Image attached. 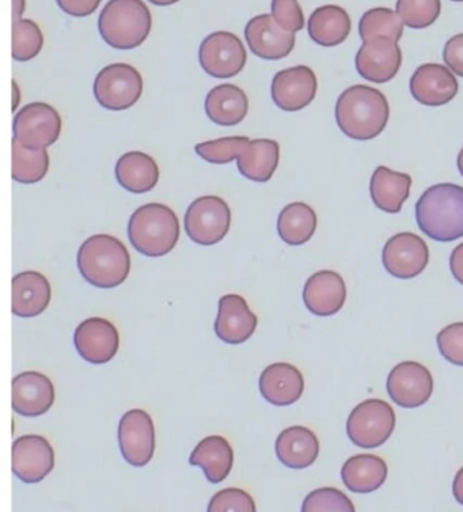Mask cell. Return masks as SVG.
<instances>
[{
  "instance_id": "obj_1",
  "label": "cell",
  "mask_w": 463,
  "mask_h": 512,
  "mask_svg": "<svg viewBox=\"0 0 463 512\" xmlns=\"http://www.w3.org/2000/svg\"><path fill=\"white\" fill-rule=\"evenodd\" d=\"M389 117V101L385 94L375 87H348L337 100V125L344 135L358 142H366L381 135L385 131Z\"/></svg>"
},
{
  "instance_id": "obj_2",
  "label": "cell",
  "mask_w": 463,
  "mask_h": 512,
  "mask_svg": "<svg viewBox=\"0 0 463 512\" xmlns=\"http://www.w3.org/2000/svg\"><path fill=\"white\" fill-rule=\"evenodd\" d=\"M416 222L431 240L453 242L463 237V187L438 184L416 204Z\"/></svg>"
},
{
  "instance_id": "obj_3",
  "label": "cell",
  "mask_w": 463,
  "mask_h": 512,
  "mask_svg": "<svg viewBox=\"0 0 463 512\" xmlns=\"http://www.w3.org/2000/svg\"><path fill=\"white\" fill-rule=\"evenodd\" d=\"M78 268L91 286L115 288L127 280L131 272V256L116 237L97 234L79 248Z\"/></svg>"
},
{
  "instance_id": "obj_4",
  "label": "cell",
  "mask_w": 463,
  "mask_h": 512,
  "mask_svg": "<svg viewBox=\"0 0 463 512\" xmlns=\"http://www.w3.org/2000/svg\"><path fill=\"white\" fill-rule=\"evenodd\" d=\"M128 238L144 256H165L176 248L180 240V222L176 212L159 203L139 207L129 219Z\"/></svg>"
},
{
  "instance_id": "obj_5",
  "label": "cell",
  "mask_w": 463,
  "mask_h": 512,
  "mask_svg": "<svg viewBox=\"0 0 463 512\" xmlns=\"http://www.w3.org/2000/svg\"><path fill=\"white\" fill-rule=\"evenodd\" d=\"M151 26L153 17L143 0H109L98 20V30L105 43L124 51L142 45Z\"/></svg>"
},
{
  "instance_id": "obj_6",
  "label": "cell",
  "mask_w": 463,
  "mask_h": 512,
  "mask_svg": "<svg viewBox=\"0 0 463 512\" xmlns=\"http://www.w3.org/2000/svg\"><path fill=\"white\" fill-rule=\"evenodd\" d=\"M396 428V412L387 402L370 398L354 408L347 422L349 441L362 449L385 445Z\"/></svg>"
},
{
  "instance_id": "obj_7",
  "label": "cell",
  "mask_w": 463,
  "mask_h": 512,
  "mask_svg": "<svg viewBox=\"0 0 463 512\" xmlns=\"http://www.w3.org/2000/svg\"><path fill=\"white\" fill-rule=\"evenodd\" d=\"M143 78L135 67L125 63L106 66L94 81V96L102 108L125 111L140 100Z\"/></svg>"
},
{
  "instance_id": "obj_8",
  "label": "cell",
  "mask_w": 463,
  "mask_h": 512,
  "mask_svg": "<svg viewBox=\"0 0 463 512\" xmlns=\"http://www.w3.org/2000/svg\"><path fill=\"white\" fill-rule=\"evenodd\" d=\"M185 231L196 244H218L229 233L231 210L219 196H203L188 207L184 219Z\"/></svg>"
},
{
  "instance_id": "obj_9",
  "label": "cell",
  "mask_w": 463,
  "mask_h": 512,
  "mask_svg": "<svg viewBox=\"0 0 463 512\" xmlns=\"http://www.w3.org/2000/svg\"><path fill=\"white\" fill-rule=\"evenodd\" d=\"M200 66L212 78H233L244 70L248 53L238 36L215 32L203 40L199 49Z\"/></svg>"
},
{
  "instance_id": "obj_10",
  "label": "cell",
  "mask_w": 463,
  "mask_h": 512,
  "mask_svg": "<svg viewBox=\"0 0 463 512\" xmlns=\"http://www.w3.org/2000/svg\"><path fill=\"white\" fill-rule=\"evenodd\" d=\"M14 138L34 149H47L59 139L62 119L53 106L33 102L17 113L13 125Z\"/></svg>"
},
{
  "instance_id": "obj_11",
  "label": "cell",
  "mask_w": 463,
  "mask_h": 512,
  "mask_svg": "<svg viewBox=\"0 0 463 512\" xmlns=\"http://www.w3.org/2000/svg\"><path fill=\"white\" fill-rule=\"evenodd\" d=\"M383 267L397 279H413L427 268L430 249L415 233L393 235L382 253Z\"/></svg>"
},
{
  "instance_id": "obj_12",
  "label": "cell",
  "mask_w": 463,
  "mask_h": 512,
  "mask_svg": "<svg viewBox=\"0 0 463 512\" xmlns=\"http://www.w3.org/2000/svg\"><path fill=\"white\" fill-rule=\"evenodd\" d=\"M119 445L124 460L135 468H143L153 460L155 428L153 419L142 409H132L121 417Z\"/></svg>"
},
{
  "instance_id": "obj_13",
  "label": "cell",
  "mask_w": 463,
  "mask_h": 512,
  "mask_svg": "<svg viewBox=\"0 0 463 512\" xmlns=\"http://www.w3.org/2000/svg\"><path fill=\"white\" fill-rule=\"evenodd\" d=\"M387 393L402 408H419L434 392V378L427 367L417 362L397 364L386 382Z\"/></svg>"
},
{
  "instance_id": "obj_14",
  "label": "cell",
  "mask_w": 463,
  "mask_h": 512,
  "mask_svg": "<svg viewBox=\"0 0 463 512\" xmlns=\"http://www.w3.org/2000/svg\"><path fill=\"white\" fill-rule=\"evenodd\" d=\"M360 77L374 83H386L397 77L402 66L398 43L387 37L363 41L355 59Z\"/></svg>"
},
{
  "instance_id": "obj_15",
  "label": "cell",
  "mask_w": 463,
  "mask_h": 512,
  "mask_svg": "<svg viewBox=\"0 0 463 512\" xmlns=\"http://www.w3.org/2000/svg\"><path fill=\"white\" fill-rule=\"evenodd\" d=\"M317 89V77L310 67H291L277 72L273 78L272 100L282 111L298 112L313 102Z\"/></svg>"
},
{
  "instance_id": "obj_16",
  "label": "cell",
  "mask_w": 463,
  "mask_h": 512,
  "mask_svg": "<svg viewBox=\"0 0 463 512\" xmlns=\"http://www.w3.org/2000/svg\"><path fill=\"white\" fill-rule=\"evenodd\" d=\"M55 468V451L41 435H24L13 445V473L26 484L43 481Z\"/></svg>"
},
{
  "instance_id": "obj_17",
  "label": "cell",
  "mask_w": 463,
  "mask_h": 512,
  "mask_svg": "<svg viewBox=\"0 0 463 512\" xmlns=\"http://www.w3.org/2000/svg\"><path fill=\"white\" fill-rule=\"evenodd\" d=\"M245 39L250 51L265 60L287 58L294 51L296 41L295 33L284 30L272 14L252 18L246 25Z\"/></svg>"
},
{
  "instance_id": "obj_18",
  "label": "cell",
  "mask_w": 463,
  "mask_h": 512,
  "mask_svg": "<svg viewBox=\"0 0 463 512\" xmlns=\"http://www.w3.org/2000/svg\"><path fill=\"white\" fill-rule=\"evenodd\" d=\"M74 344L86 362L104 364L115 358L119 351L120 335L112 322L94 317L79 324L74 333Z\"/></svg>"
},
{
  "instance_id": "obj_19",
  "label": "cell",
  "mask_w": 463,
  "mask_h": 512,
  "mask_svg": "<svg viewBox=\"0 0 463 512\" xmlns=\"http://www.w3.org/2000/svg\"><path fill=\"white\" fill-rule=\"evenodd\" d=\"M411 93L420 104L442 106L449 104L458 94L457 78L449 67L436 63L420 66L412 75Z\"/></svg>"
},
{
  "instance_id": "obj_20",
  "label": "cell",
  "mask_w": 463,
  "mask_h": 512,
  "mask_svg": "<svg viewBox=\"0 0 463 512\" xmlns=\"http://www.w3.org/2000/svg\"><path fill=\"white\" fill-rule=\"evenodd\" d=\"M345 299L347 286L337 272H316L307 279L303 288V302L314 316H335L343 309Z\"/></svg>"
},
{
  "instance_id": "obj_21",
  "label": "cell",
  "mask_w": 463,
  "mask_h": 512,
  "mask_svg": "<svg viewBox=\"0 0 463 512\" xmlns=\"http://www.w3.org/2000/svg\"><path fill=\"white\" fill-rule=\"evenodd\" d=\"M55 402V386L47 375L26 371L13 379V409L18 415L37 417Z\"/></svg>"
},
{
  "instance_id": "obj_22",
  "label": "cell",
  "mask_w": 463,
  "mask_h": 512,
  "mask_svg": "<svg viewBox=\"0 0 463 512\" xmlns=\"http://www.w3.org/2000/svg\"><path fill=\"white\" fill-rule=\"evenodd\" d=\"M257 316L241 295L229 294L220 298L215 333L227 344H242L256 332Z\"/></svg>"
},
{
  "instance_id": "obj_23",
  "label": "cell",
  "mask_w": 463,
  "mask_h": 512,
  "mask_svg": "<svg viewBox=\"0 0 463 512\" xmlns=\"http://www.w3.org/2000/svg\"><path fill=\"white\" fill-rule=\"evenodd\" d=\"M305 379L290 363H273L260 377L261 396L276 407H288L302 397Z\"/></svg>"
},
{
  "instance_id": "obj_24",
  "label": "cell",
  "mask_w": 463,
  "mask_h": 512,
  "mask_svg": "<svg viewBox=\"0 0 463 512\" xmlns=\"http://www.w3.org/2000/svg\"><path fill=\"white\" fill-rule=\"evenodd\" d=\"M52 298L51 283L36 271L18 273L13 278L14 316L32 318L40 316L47 309Z\"/></svg>"
},
{
  "instance_id": "obj_25",
  "label": "cell",
  "mask_w": 463,
  "mask_h": 512,
  "mask_svg": "<svg viewBox=\"0 0 463 512\" xmlns=\"http://www.w3.org/2000/svg\"><path fill=\"white\" fill-rule=\"evenodd\" d=\"M275 449L277 458L287 468L306 469L317 461L320 442L310 428L295 426L277 436Z\"/></svg>"
},
{
  "instance_id": "obj_26",
  "label": "cell",
  "mask_w": 463,
  "mask_h": 512,
  "mask_svg": "<svg viewBox=\"0 0 463 512\" xmlns=\"http://www.w3.org/2000/svg\"><path fill=\"white\" fill-rule=\"evenodd\" d=\"M189 464L203 469L210 483H222L229 477L231 469H233V447L223 436H208L192 451Z\"/></svg>"
},
{
  "instance_id": "obj_27",
  "label": "cell",
  "mask_w": 463,
  "mask_h": 512,
  "mask_svg": "<svg viewBox=\"0 0 463 512\" xmlns=\"http://www.w3.org/2000/svg\"><path fill=\"white\" fill-rule=\"evenodd\" d=\"M411 187L412 178L409 174L393 172L386 166H379L371 177V199L379 210L387 214H398L402 204L411 195Z\"/></svg>"
},
{
  "instance_id": "obj_28",
  "label": "cell",
  "mask_w": 463,
  "mask_h": 512,
  "mask_svg": "<svg viewBox=\"0 0 463 512\" xmlns=\"http://www.w3.org/2000/svg\"><path fill=\"white\" fill-rule=\"evenodd\" d=\"M204 106L212 123L233 127L248 115L249 100L241 87L225 83L214 87L207 94Z\"/></svg>"
},
{
  "instance_id": "obj_29",
  "label": "cell",
  "mask_w": 463,
  "mask_h": 512,
  "mask_svg": "<svg viewBox=\"0 0 463 512\" xmlns=\"http://www.w3.org/2000/svg\"><path fill=\"white\" fill-rule=\"evenodd\" d=\"M280 146L276 140H250L237 158L239 173L250 181L268 182L279 166Z\"/></svg>"
},
{
  "instance_id": "obj_30",
  "label": "cell",
  "mask_w": 463,
  "mask_h": 512,
  "mask_svg": "<svg viewBox=\"0 0 463 512\" xmlns=\"http://www.w3.org/2000/svg\"><path fill=\"white\" fill-rule=\"evenodd\" d=\"M351 17L343 7L326 5L318 7L310 15L307 30L310 39L321 47H336L343 44L351 33Z\"/></svg>"
},
{
  "instance_id": "obj_31",
  "label": "cell",
  "mask_w": 463,
  "mask_h": 512,
  "mask_svg": "<svg viewBox=\"0 0 463 512\" xmlns=\"http://www.w3.org/2000/svg\"><path fill=\"white\" fill-rule=\"evenodd\" d=\"M116 178L125 191L147 193L157 187L159 168L150 155L142 151H131L117 161Z\"/></svg>"
},
{
  "instance_id": "obj_32",
  "label": "cell",
  "mask_w": 463,
  "mask_h": 512,
  "mask_svg": "<svg viewBox=\"0 0 463 512\" xmlns=\"http://www.w3.org/2000/svg\"><path fill=\"white\" fill-rule=\"evenodd\" d=\"M345 487L355 493H371L387 479V465L378 455L358 454L349 458L341 469Z\"/></svg>"
},
{
  "instance_id": "obj_33",
  "label": "cell",
  "mask_w": 463,
  "mask_h": 512,
  "mask_svg": "<svg viewBox=\"0 0 463 512\" xmlns=\"http://www.w3.org/2000/svg\"><path fill=\"white\" fill-rule=\"evenodd\" d=\"M317 215L309 204H288L277 218V233L286 244L299 246L309 242L317 230Z\"/></svg>"
},
{
  "instance_id": "obj_34",
  "label": "cell",
  "mask_w": 463,
  "mask_h": 512,
  "mask_svg": "<svg viewBox=\"0 0 463 512\" xmlns=\"http://www.w3.org/2000/svg\"><path fill=\"white\" fill-rule=\"evenodd\" d=\"M49 155L45 149H34L13 139V178L21 184H36L47 176Z\"/></svg>"
},
{
  "instance_id": "obj_35",
  "label": "cell",
  "mask_w": 463,
  "mask_h": 512,
  "mask_svg": "<svg viewBox=\"0 0 463 512\" xmlns=\"http://www.w3.org/2000/svg\"><path fill=\"white\" fill-rule=\"evenodd\" d=\"M404 26L397 11L386 9V7H375L366 11L360 18L359 34L363 41L373 40L375 37H387L398 43L404 34Z\"/></svg>"
},
{
  "instance_id": "obj_36",
  "label": "cell",
  "mask_w": 463,
  "mask_h": 512,
  "mask_svg": "<svg viewBox=\"0 0 463 512\" xmlns=\"http://www.w3.org/2000/svg\"><path fill=\"white\" fill-rule=\"evenodd\" d=\"M44 45V34L40 26L32 20L13 22V58L17 62H29L36 58Z\"/></svg>"
},
{
  "instance_id": "obj_37",
  "label": "cell",
  "mask_w": 463,
  "mask_h": 512,
  "mask_svg": "<svg viewBox=\"0 0 463 512\" xmlns=\"http://www.w3.org/2000/svg\"><path fill=\"white\" fill-rule=\"evenodd\" d=\"M396 11L408 28L425 29L438 21L442 3L440 0H397Z\"/></svg>"
},
{
  "instance_id": "obj_38",
  "label": "cell",
  "mask_w": 463,
  "mask_h": 512,
  "mask_svg": "<svg viewBox=\"0 0 463 512\" xmlns=\"http://www.w3.org/2000/svg\"><path fill=\"white\" fill-rule=\"evenodd\" d=\"M249 142L250 139L246 136H230V138L197 144L195 151L204 161L214 165H226L237 159Z\"/></svg>"
},
{
  "instance_id": "obj_39",
  "label": "cell",
  "mask_w": 463,
  "mask_h": 512,
  "mask_svg": "<svg viewBox=\"0 0 463 512\" xmlns=\"http://www.w3.org/2000/svg\"><path fill=\"white\" fill-rule=\"evenodd\" d=\"M302 511H355V506L339 489L321 488L307 495Z\"/></svg>"
},
{
  "instance_id": "obj_40",
  "label": "cell",
  "mask_w": 463,
  "mask_h": 512,
  "mask_svg": "<svg viewBox=\"0 0 463 512\" xmlns=\"http://www.w3.org/2000/svg\"><path fill=\"white\" fill-rule=\"evenodd\" d=\"M436 343L447 362L463 367V322L443 328L436 336Z\"/></svg>"
},
{
  "instance_id": "obj_41",
  "label": "cell",
  "mask_w": 463,
  "mask_h": 512,
  "mask_svg": "<svg viewBox=\"0 0 463 512\" xmlns=\"http://www.w3.org/2000/svg\"><path fill=\"white\" fill-rule=\"evenodd\" d=\"M210 512L222 511H256V503L252 496L244 489L239 488H226L212 496Z\"/></svg>"
},
{
  "instance_id": "obj_42",
  "label": "cell",
  "mask_w": 463,
  "mask_h": 512,
  "mask_svg": "<svg viewBox=\"0 0 463 512\" xmlns=\"http://www.w3.org/2000/svg\"><path fill=\"white\" fill-rule=\"evenodd\" d=\"M272 17L287 32H301L305 28V14L298 0H272Z\"/></svg>"
},
{
  "instance_id": "obj_43",
  "label": "cell",
  "mask_w": 463,
  "mask_h": 512,
  "mask_svg": "<svg viewBox=\"0 0 463 512\" xmlns=\"http://www.w3.org/2000/svg\"><path fill=\"white\" fill-rule=\"evenodd\" d=\"M443 60L455 75L463 78V33L451 37L444 45Z\"/></svg>"
},
{
  "instance_id": "obj_44",
  "label": "cell",
  "mask_w": 463,
  "mask_h": 512,
  "mask_svg": "<svg viewBox=\"0 0 463 512\" xmlns=\"http://www.w3.org/2000/svg\"><path fill=\"white\" fill-rule=\"evenodd\" d=\"M60 9L72 17H87L100 7L102 0H56Z\"/></svg>"
},
{
  "instance_id": "obj_45",
  "label": "cell",
  "mask_w": 463,
  "mask_h": 512,
  "mask_svg": "<svg viewBox=\"0 0 463 512\" xmlns=\"http://www.w3.org/2000/svg\"><path fill=\"white\" fill-rule=\"evenodd\" d=\"M450 269L454 279L463 286V244L458 245L451 253Z\"/></svg>"
},
{
  "instance_id": "obj_46",
  "label": "cell",
  "mask_w": 463,
  "mask_h": 512,
  "mask_svg": "<svg viewBox=\"0 0 463 512\" xmlns=\"http://www.w3.org/2000/svg\"><path fill=\"white\" fill-rule=\"evenodd\" d=\"M453 495L455 500L463 506V468L458 470L453 483Z\"/></svg>"
},
{
  "instance_id": "obj_47",
  "label": "cell",
  "mask_w": 463,
  "mask_h": 512,
  "mask_svg": "<svg viewBox=\"0 0 463 512\" xmlns=\"http://www.w3.org/2000/svg\"><path fill=\"white\" fill-rule=\"evenodd\" d=\"M26 0H13V17L20 20L22 14L25 13Z\"/></svg>"
},
{
  "instance_id": "obj_48",
  "label": "cell",
  "mask_w": 463,
  "mask_h": 512,
  "mask_svg": "<svg viewBox=\"0 0 463 512\" xmlns=\"http://www.w3.org/2000/svg\"><path fill=\"white\" fill-rule=\"evenodd\" d=\"M13 97H14V105L13 111L18 108V104H20V87H18L17 82L13 81Z\"/></svg>"
},
{
  "instance_id": "obj_49",
  "label": "cell",
  "mask_w": 463,
  "mask_h": 512,
  "mask_svg": "<svg viewBox=\"0 0 463 512\" xmlns=\"http://www.w3.org/2000/svg\"><path fill=\"white\" fill-rule=\"evenodd\" d=\"M155 6H172L174 3L180 2V0H148Z\"/></svg>"
},
{
  "instance_id": "obj_50",
  "label": "cell",
  "mask_w": 463,
  "mask_h": 512,
  "mask_svg": "<svg viewBox=\"0 0 463 512\" xmlns=\"http://www.w3.org/2000/svg\"><path fill=\"white\" fill-rule=\"evenodd\" d=\"M457 163H458L459 172H461L462 177H463V149L461 150V153H459V155H458Z\"/></svg>"
},
{
  "instance_id": "obj_51",
  "label": "cell",
  "mask_w": 463,
  "mask_h": 512,
  "mask_svg": "<svg viewBox=\"0 0 463 512\" xmlns=\"http://www.w3.org/2000/svg\"><path fill=\"white\" fill-rule=\"evenodd\" d=\"M453 2H463V0H453Z\"/></svg>"
}]
</instances>
